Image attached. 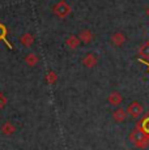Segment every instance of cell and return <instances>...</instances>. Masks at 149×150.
<instances>
[{"mask_svg": "<svg viewBox=\"0 0 149 150\" xmlns=\"http://www.w3.org/2000/svg\"><path fill=\"white\" fill-rule=\"evenodd\" d=\"M130 140L132 141L136 146H140V148H144V146H147L149 144V136L143 128L133 129L130 134Z\"/></svg>", "mask_w": 149, "mask_h": 150, "instance_id": "obj_1", "label": "cell"}, {"mask_svg": "<svg viewBox=\"0 0 149 150\" xmlns=\"http://www.w3.org/2000/svg\"><path fill=\"white\" fill-rule=\"evenodd\" d=\"M70 11H71L70 5H68L65 1H60L54 7V13H55L58 17H62V18L63 17H67L68 13H70Z\"/></svg>", "mask_w": 149, "mask_h": 150, "instance_id": "obj_2", "label": "cell"}, {"mask_svg": "<svg viewBox=\"0 0 149 150\" xmlns=\"http://www.w3.org/2000/svg\"><path fill=\"white\" fill-rule=\"evenodd\" d=\"M126 111H127V114L130 115V116H132V117H135V119H137V117H139L140 115L143 114V107H141V105H140V103L133 102V103H131V105L128 106Z\"/></svg>", "mask_w": 149, "mask_h": 150, "instance_id": "obj_3", "label": "cell"}, {"mask_svg": "<svg viewBox=\"0 0 149 150\" xmlns=\"http://www.w3.org/2000/svg\"><path fill=\"white\" fill-rule=\"evenodd\" d=\"M110 41H111V43H113V46H116V47H119V46L124 45L126 35L123 33H114L113 35H111Z\"/></svg>", "mask_w": 149, "mask_h": 150, "instance_id": "obj_4", "label": "cell"}, {"mask_svg": "<svg viewBox=\"0 0 149 150\" xmlns=\"http://www.w3.org/2000/svg\"><path fill=\"white\" fill-rule=\"evenodd\" d=\"M97 62H98V60H97V56L94 54H88L87 56L82 59V64L87 68H93L94 65L97 64Z\"/></svg>", "mask_w": 149, "mask_h": 150, "instance_id": "obj_5", "label": "cell"}, {"mask_svg": "<svg viewBox=\"0 0 149 150\" xmlns=\"http://www.w3.org/2000/svg\"><path fill=\"white\" fill-rule=\"evenodd\" d=\"M79 39L81 41L82 43H85V45H88V43L92 42V39H93V34H92L90 30H88V29H85V30H81L79 34Z\"/></svg>", "mask_w": 149, "mask_h": 150, "instance_id": "obj_6", "label": "cell"}, {"mask_svg": "<svg viewBox=\"0 0 149 150\" xmlns=\"http://www.w3.org/2000/svg\"><path fill=\"white\" fill-rule=\"evenodd\" d=\"M80 39H79V37H76V35H71V37H68L67 38V41H65V45H67V47L68 48H71V50H74V48H77L80 46Z\"/></svg>", "mask_w": 149, "mask_h": 150, "instance_id": "obj_7", "label": "cell"}, {"mask_svg": "<svg viewBox=\"0 0 149 150\" xmlns=\"http://www.w3.org/2000/svg\"><path fill=\"white\" fill-rule=\"evenodd\" d=\"M113 117H114V120H115V122H118V123L124 122L126 117H127V111H126V110H123V108L115 110V111H114V114H113Z\"/></svg>", "mask_w": 149, "mask_h": 150, "instance_id": "obj_8", "label": "cell"}, {"mask_svg": "<svg viewBox=\"0 0 149 150\" xmlns=\"http://www.w3.org/2000/svg\"><path fill=\"white\" fill-rule=\"evenodd\" d=\"M0 131H1L3 134H5V136H9V134H13V133H15V132H16V128H15V125H13L12 123L7 122V123H4V124L1 125Z\"/></svg>", "mask_w": 149, "mask_h": 150, "instance_id": "obj_9", "label": "cell"}, {"mask_svg": "<svg viewBox=\"0 0 149 150\" xmlns=\"http://www.w3.org/2000/svg\"><path fill=\"white\" fill-rule=\"evenodd\" d=\"M123 98L120 96L119 93H116V91H114V93H111L110 96H109V103L113 106H119L120 103H122Z\"/></svg>", "mask_w": 149, "mask_h": 150, "instance_id": "obj_10", "label": "cell"}, {"mask_svg": "<svg viewBox=\"0 0 149 150\" xmlns=\"http://www.w3.org/2000/svg\"><path fill=\"white\" fill-rule=\"evenodd\" d=\"M20 42H21L25 47H30V46L34 43V37L31 35L30 33H25L24 35L20 38Z\"/></svg>", "mask_w": 149, "mask_h": 150, "instance_id": "obj_11", "label": "cell"}, {"mask_svg": "<svg viewBox=\"0 0 149 150\" xmlns=\"http://www.w3.org/2000/svg\"><path fill=\"white\" fill-rule=\"evenodd\" d=\"M25 63H26L29 67H35L38 64V56L35 54H28L25 57Z\"/></svg>", "mask_w": 149, "mask_h": 150, "instance_id": "obj_12", "label": "cell"}, {"mask_svg": "<svg viewBox=\"0 0 149 150\" xmlns=\"http://www.w3.org/2000/svg\"><path fill=\"white\" fill-rule=\"evenodd\" d=\"M5 37H7V29H5V26L3 24H0V41H4L5 45L8 46L9 48H12V46H11V43L5 39Z\"/></svg>", "mask_w": 149, "mask_h": 150, "instance_id": "obj_13", "label": "cell"}, {"mask_svg": "<svg viewBox=\"0 0 149 150\" xmlns=\"http://www.w3.org/2000/svg\"><path fill=\"white\" fill-rule=\"evenodd\" d=\"M139 55L141 57H144V59H149V43H147V45H144V46L140 47Z\"/></svg>", "mask_w": 149, "mask_h": 150, "instance_id": "obj_14", "label": "cell"}, {"mask_svg": "<svg viewBox=\"0 0 149 150\" xmlns=\"http://www.w3.org/2000/svg\"><path fill=\"white\" fill-rule=\"evenodd\" d=\"M56 81V73L55 72H48L47 73V82L48 83H54Z\"/></svg>", "mask_w": 149, "mask_h": 150, "instance_id": "obj_15", "label": "cell"}, {"mask_svg": "<svg viewBox=\"0 0 149 150\" xmlns=\"http://www.w3.org/2000/svg\"><path fill=\"white\" fill-rule=\"evenodd\" d=\"M7 106V98L3 93H0V110H3Z\"/></svg>", "mask_w": 149, "mask_h": 150, "instance_id": "obj_16", "label": "cell"}, {"mask_svg": "<svg viewBox=\"0 0 149 150\" xmlns=\"http://www.w3.org/2000/svg\"><path fill=\"white\" fill-rule=\"evenodd\" d=\"M141 128L144 129L147 133H149V117L144 119V122H143V124H141Z\"/></svg>", "mask_w": 149, "mask_h": 150, "instance_id": "obj_17", "label": "cell"}, {"mask_svg": "<svg viewBox=\"0 0 149 150\" xmlns=\"http://www.w3.org/2000/svg\"><path fill=\"white\" fill-rule=\"evenodd\" d=\"M147 13H148V16H149V8H148V11H147Z\"/></svg>", "mask_w": 149, "mask_h": 150, "instance_id": "obj_18", "label": "cell"}]
</instances>
